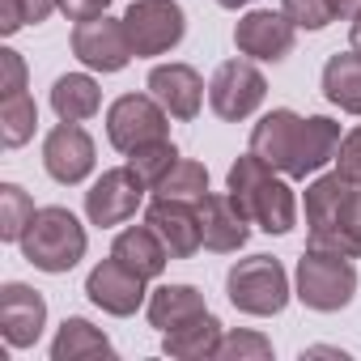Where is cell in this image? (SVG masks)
<instances>
[{
    "instance_id": "6da1fadb",
    "label": "cell",
    "mask_w": 361,
    "mask_h": 361,
    "mask_svg": "<svg viewBox=\"0 0 361 361\" xmlns=\"http://www.w3.org/2000/svg\"><path fill=\"white\" fill-rule=\"evenodd\" d=\"M340 149V123L327 115H293V111H268L251 132V153L264 157L272 170L289 178H306L319 166H327Z\"/></svg>"
},
{
    "instance_id": "7a4b0ae2",
    "label": "cell",
    "mask_w": 361,
    "mask_h": 361,
    "mask_svg": "<svg viewBox=\"0 0 361 361\" xmlns=\"http://www.w3.org/2000/svg\"><path fill=\"white\" fill-rule=\"evenodd\" d=\"M306 247L361 255V183L348 174H323L306 188Z\"/></svg>"
},
{
    "instance_id": "3957f363",
    "label": "cell",
    "mask_w": 361,
    "mask_h": 361,
    "mask_svg": "<svg viewBox=\"0 0 361 361\" xmlns=\"http://www.w3.org/2000/svg\"><path fill=\"white\" fill-rule=\"evenodd\" d=\"M230 196L238 200V209L268 234H289L298 221V200L293 188L255 153L238 157L230 166Z\"/></svg>"
},
{
    "instance_id": "277c9868",
    "label": "cell",
    "mask_w": 361,
    "mask_h": 361,
    "mask_svg": "<svg viewBox=\"0 0 361 361\" xmlns=\"http://www.w3.org/2000/svg\"><path fill=\"white\" fill-rule=\"evenodd\" d=\"M22 255L43 272H68L85 255V230L68 209H39L22 234Z\"/></svg>"
},
{
    "instance_id": "5b68a950",
    "label": "cell",
    "mask_w": 361,
    "mask_h": 361,
    "mask_svg": "<svg viewBox=\"0 0 361 361\" xmlns=\"http://www.w3.org/2000/svg\"><path fill=\"white\" fill-rule=\"evenodd\" d=\"M357 293V268L348 255L336 251H310L298 259V298L310 310H340Z\"/></svg>"
},
{
    "instance_id": "8992f818",
    "label": "cell",
    "mask_w": 361,
    "mask_h": 361,
    "mask_svg": "<svg viewBox=\"0 0 361 361\" xmlns=\"http://www.w3.org/2000/svg\"><path fill=\"white\" fill-rule=\"evenodd\" d=\"M226 289L243 314H281L289 302V276H285L281 259H272V255L238 259L226 276Z\"/></svg>"
},
{
    "instance_id": "52a82bcc",
    "label": "cell",
    "mask_w": 361,
    "mask_h": 361,
    "mask_svg": "<svg viewBox=\"0 0 361 361\" xmlns=\"http://www.w3.org/2000/svg\"><path fill=\"white\" fill-rule=\"evenodd\" d=\"M106 136L119 153H136L170 136V111L153 94H123L106 111Z\"/></svg>"
},
{
    "instance_id": "ba28073f",
    "label": "cell",
    "mask_w": 361,
    "mask_h": 361,
    "mask_svg": "<svg viewBox=\"0 0 361 361\" xmlns=\"http://www.w3.org/2000/svg\"><path fill=\"white\" fill-rule=\"evenodd\" d=\"M123 26H128L136 56H161V51L178 47V39L188 30L183 9L174 0H132V9L123 13Z\"/></svg>"
},
{
    "instance_id": "9c48e42d",
    "label": "cell",
    "mask_w": 361,
    "mask_h": 361,
    "mask_svg": "<svg viewBox=\"0 0 361 361\" xmlns=\"http://www.w3.org/2000/svg\"><path fill=\"white\" fill-rule=\"evenodd\" d=\"M73 56L81 64L98 68V73H119L136 51H132V39H128L123 18L115 22V18L98 13V18L77 22V30H73Z\"/></svg>"
},
{
    "instance_id": "30bf717a",
    "label": "cell",
    "mask_w": 361,
    "mask_h": 361,
    "mask_svg": "<svg viewBox=\"0 0 361 361\" xmlns=\"http://www.w3.org/2000/svg\"><path fill=\"white\" fill-rule=\"evenodd\" d=\"M264 94H268V81H264V73L255 68V64H247V60H226L217 73H213V81H209V102H213V111L221 115V119H247L259 102H264Z\"/></svg>"
},
{
    "instance_id": "8fae6325",
    "label": "cell",
    "mask_w": 361,
    "mask_h": 361,
    "mask_svg": "<svg viewBox=\"0 0 361 361\" xmlns=\"http://www.w3.org/2000/svg\"><path fill=\"white\" fill-rule=\"evenodd\" d=\"M145 178L132 170V166H119V170H106L98 183L85 192V213L94 226H123L128 217H136L140 200H145Z\"/></svg>"
},
{
    "instance_id": "7c38bea8",
    "label": "cell",
    "mask_w": 361,
    "mask_h": 361,
    "mask_svg": "<svg viewBox=\"0 0 361 361\" xmlns=\"http://www.w3.org/2000/svg\"><path fill=\"white\" fill-rule=\"evenodd\" d=\"M43 166L56 183H81V178L94 170V140L81 123H60L47 132L43 140Z\"/></svg>"
},
{
    "instance_id": "4fadbf2b",
    "label": "cell",
    "mask_w": 361,
    "mask_h": 361,
    "mask_svg": "<svg viewBox=\"0 0 361 361\" xmlns=\"http://www.w3.org/2000/svg\"><path fill=\"white\" fill-rule=\"evenodd\" d=\"M43 323H47V302L39 289L18 281L0 289V331L13 348H30L43 336Z\"/></svg>"
},
{
    "instance_id": "5bb4252c",
    "label": "cell",
    "mask_w": 361,
    "mask_h": 361,
    "mask_svg": "<svg viewBox=\"0 0 361 361\" xmlns=\"http://www.w3.org/2000/svg\"><path fill=\"white\" fill-rule=\"evenodd\" d=\"M145 221L161 234V243L170 247L174 259H188V255H196V251L204 247V234H200V209L188 204V200H161V196H153Z\"/></svg>"
},
{
    "instance_id": "9a60e30c",
    "label": "cell",
    "mask_w": 361,
    "mask_h": 361,
    "mask_svg": "<svg viewBox=\"0 0 361 361\" xmlns=\"http://www.w3.org/2000/svg\"><path fill=\"white\" fill-rule=\"evenodd\" d=\"M234 43L243 56L251 60H285L293 51V22L285 13H268V9H255L247 13L238 26H234Z\"/></svg>"
},
{
    "instance_id": "2e32d148",
    "label": "cell",
    "mask_w": 361,
    "mask_h": 361,
    "mask_svg": "<svg viewBox=\"0 0 361 361\" xmlns=\"http://www.w3.org/2000/svg\"><path fill=\"white\" fill-rule=\"evenodd\" d=\"M85 293L94 306H102L106 314H132L140 302H145V276H136L132 268H123L115 255L102 259L90 281H85Z\"/></svg>"
},
{
    "instance_id": "e0dca14e",
    "label": "cell",
    "mask_w": 361,
    "mask_h": 361,
    "mask_svg": "<svg viewBox=\"0 0 361 361\" xmlns=\"http://www.w3.org/2000/svg\"><path fill=\"white\" fill-rule=\"evenodd\" d=\"M149 94L174 115V119H196L204 102V81L188 64H157L149 73Z\"/></svg>"
},
{
    "instance_id": "ac0fdd59",
    "label": "cell",
    "mask_w": 361,
    "mask_h": 361,
    "mask_svg": "<svg viewBox=\"0 0 361 361\" xmlns=\"http://www.w3.org/2000/svg\"><path fill=\"white\" fill-rule=\"evenodd\" d=\"M196 209H200V234H204V247H209V251L230 255V251L247 247V238H251L247 221H251V217L238 209L234 196H204Z\"/></svg>"
},
{
    "instance_id": "d6986e66",
    "label": "cell",
    "mask_w": 361,
    "mask_h": 361,
    "mask_svg": "<svg viewBox=\"0 0 361 361\" xmlns=\"http://www.w3.org/2000/svg\"><path fill=\"white\" fill-rule=\"evenodd\" d=\"M111 255H115L123 268H132L136 276H145V281L161 276V272H166V264L174 259V255H170V247L161 243V234H157L149 221H145V226H132V230H123V234L115 238Z\"/></svg>"
},
{
    "instance_id": "ffe728a7",
    "label": "cell",
    "mask_w": 361,
    "mask_h": 361,
    "mask_svg": "<svg viewBox=\"0 0 361 361\" xmlns=\"http://www.w3.org/2000/svg\"><path fill=\"white\" fill-rule=\"evenodd\" d=\"M204 293L192 289V285H161L149 293V323L157 331H170V327H183L188 319L204 314Z\"/></svg>"
},
{
    "instance_id": "44dd1931",
    "label": "cell",
    "mask_w": 361,
    "mask_h": 361,
    "mask_svg": "<svg viewBox=\"0 0 361 361\" xmlns=\"http://www.w3.org/2000/svg\"><path fill=\"white\" fill-rule=\"evenodd\" d=\"M161 348L170 353V357H188V361H196V357H217V348H221V323H217V314H196V319H188L183 327H170L166 331V340H161Z\"/></svg>"
},
{
    "instance_id": "7402d4cb",
    "label": "cell",
    "mask_w": 361,
    "mask_h": 361,
    "mask_svg": "<svg viewBox=\"0 0 361 361\" xmlns=\"http://www.w3.org/2000/svg\"><path fill=\"white\" fill-rule=\"evenodd\" d=\"M323 94L340 111L361 115V51H344L323 64Z\"/></svg>"
},
{
    "instance_id": "603a6c76",
    "label": "cell",
    "mask_w": 361,
    "mask_h": 361,
    "mask_svg": "<svg viewBox=\"0 0 361 361\" xmlns=\"http://www.w3.org/2000/svg\"><path fill=\"white\" fill-rule=\"evenodd\" d=\"M90 357H115L111 340L90 323V319H64L56 344H51V361H90Z\"/></svg>"
},
{
    "instance_id": "cb8c5ba5",
    "label": "cell",
    "mask_w": 361,
    "mask_h": 361,
    "mask_svg": "<svg viewBox=\"0 0 361 361\" xmlns=\"http://www.w3.org/2000/svg\"><path fill=\"white\" fill-rule=\"evenodd\" d=\"M51 106H56V115L68 119V123H81V119L98 115V106H102L98 81L85 77V73H68V77H60V81L51 85Z\"/></svg>"
},
{
    "instance_id": "d4e9b609",
    "label": "cell",
    "mask_w": 361,
    "mask_h": 361,
    "mask_svg": "<svg viewBox=\"0 0 361 361\" xmlns=\"http://www.w3.org/2000/svg\"><path fill=\"white\" fill-rule=\"evenodd\" d=\"M153 196L161 200H188V204H200L209 196V170L192 157H178L157 183H153Z\"/></svg>"
},
{
    "instance_id": "484cf974",
    "label": "cell",
    "mask_w": 361,
    "mask_h": 361,
    "mask_svg": "<svg viewBox=\"0 0 361 361\" xmlns=\"http://www.w3.org/2000/svg\"><path fill=\"white\" fill-rule=\"evenodd\" d=\"M35 123H39V106L30 94H13V98L0 102V136H5L9 149L26 145L35 136Z\"/></svg>"
},
{
    "instance_id": "4316f807",
    "label": "cell",
    "mask_w": 361,
    "mask_h": 361,
    "mask_svg": "<svg viewBox=\"0 0 361 361\" xmlns=\"http://www.w3.org/2000/svg\"><path fill=\"white\" fill-rule=\"evenodd\" d=\"M35 213H39L35 200L18 183L0 188V238H5V243H22V234H26V226H30Z\"/></svg>"
},
{
    "instance_id": "83f0119b",
    "label": "cell",
    "mask_w": 361,
    "mask_h": 361,
    "mask_svg": "<svg viewBox=\"0 0 361 361\" xmlns=\"http://www.w3.org/2000/svg\"><path fill=\"white\" fill-rule=\"evenodd\" d=\"M174 161H178V149L170 145V136H166V140H153V145H145V149H136V153H128V166L145 178L149 188L157 183V178H161Z\"/></svg>"
},
{
    "instance_id": "f1b7e54d",
    "label": "cell",
    "mask_w": 361,
    "mask_h": 361,
    "mask_svg": "<svg viewBox=\"0 0 361 361\" xmlns=\"http://www.w3.org/2000/svg\"><path fill=\"white\" fill-rule=\"evenodd\" d=\"M51 9H60L56 0H0V30L5 35H18L22 26H39V22H47V13Z\"/></svg>"
},
{
    "instance_id": "f546056e",
    "label": "cell",
    "mask_w": 361,
    "mask_h": 361,
    "mask_svg": "<svg viewBox=\"0 0 361 361\" xmlns=\"http://www.w3.org/2000/svg\"><path fill=\"white\" fill-rule=\"evenodd\" d=\"M217 357H230V361H247V357L268 361V357H272V344H268L264 336H255V331H230V336H221Z\"/></svg>"
},
{
    "instance_id": "4dcf8cb0",
    "label": "cell",
    "mask_w": 361,
    "mask_h": 361,
    "mask_svg": "<svg viewBox=\"0 0 361 361\" xmlns=\"http://www.w3.org/2000/svg\"><path fill=\"white\" fill-rule=\"evenodd\" d=\"M285 18L306 30H323L336 13H331V0H285Z\"/></svg>"
},
{
    "instance_id": "1f68e13d",
    "label": "cell",
    "mask_w": 361,
    "mask_h": 361,
    "mask_svg": "<svg viewBox=\"0 0 361 361\" xmlns=\"http://www.w3.org/2000/svg\"><path fill=\"white\" fill-rule=\"evenodd\" d=\"M336 170L361 183V128H357V132H348V136L340 140V149H336Z\"/></svg>"
},
{
    "instance_id": "d6a6232c",
    "label": "cell",
    "mask_w": 361,
    "mask_h": 361,
    "mask_svg": "<svg viewBox=\"0 0 361 361\" xmlns=\"http://www.w3.org/2000/svg\"><path fill=\"white\" fill-rule=\"evenodd\" d=\"M0 68H5V98H13V94H26V64H22V56L13 51V47H5L0 51Z\"/></svg>"
},
{
    "instance_id": "836d02e7",
    "label": "cell",
    "mask_w": 361,
    "mask_h": 361,
    "mask_svg": "<svg viewBox=\"0 0 361 361\" xmlns=\"http://www.w3.org/2000/svg\"><path fill=\"white\" fill-rule=\"evenodd\" d=\"M60 5V13H68L73 22H85V18H98V13H106V5L111 0H56Z\"/></svg>"
},
{
    "instance_id": "e575fe53",
    "label": "cell",
    "mask_w": 361,
    "mask_h": 361,
    "mask_svg": "<svg viewBox=\"0 0 361 361\" xmlns=\"http://www.w3.org/2000/svg\"><path fill=\"white\" fill-rule=\"evenodd\" d=\"M331 13L336 18H357L361 13V0H331Z\"/></svg>"
},
{
    "instance_id": "d590c367",
    "label": "cell",
    "mask_w": 361,
    "mask_h": 361,
    "mask_svg": "<svg viewBox=\"0 0 361 361\" xmlns=\"http://www.w3.org/2000/svg\"><path fill=\"white\" fill-rule=\"evenodd\" d=\"M353 51H361V13L353 18Z\"/></svg>"
},
{
    "instance_id": "8d00e7d4",
    "label": "cell",
    "mask_w": 361,
    "mask_h": 361,
    "mask_svg": "<svg viewBox=\"0 0 361 361\" xmlns=\"http://www.w3.org/2000/svg\"><path fill=\"white\" fill-rule=\"evenodd\" d=\"M217 5H226V9H238V5H251V0H217Z\"/></svg>"
}]
</instances>
